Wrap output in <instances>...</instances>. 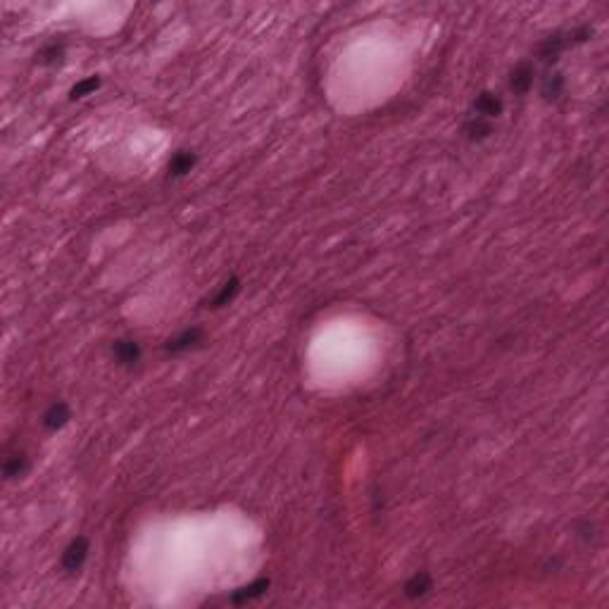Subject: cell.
Returning <instances> with one entry per match:
<instances>
[{
    "label": "cell",
    "mask_w": 609,
    "mask_h": 609,
    "mask_svg": "<svg viewBox=\"0 0 609 609\" xmlns=\"http://www.w3.org/2000/svg\"><path fill=\"white\" fill-rule=\"evenodd\" d=\"M86 557H89V540L84 536H77L63 552V569L67 574H77L84 567Z\"/></svg>",
    "instance_id": "6da1fadb"
},
{
    "label": "cell",
    "mask_w": 609,
    "mask_h": 609,
    "mask_svg": "<svg viewBox=\"0 0 609 609\" xmlns=\"http://www.w3.org/2000/svg\"><path fill=\"white\" fill-rule=\"evenodd\" d=\"M202 343V329L198 326H190V329H183L181 334H176L174 338H169L164 350L171 355H181V353H188V350L198 348Z\"/></svg>",
    "instance_id": "7a4b0ae2"
},
{
    "label": "cell",
    "mask_w": 609,
    "mask_h": 609,
    "mask_svg": "<svg viewBox=\"0 0 609 609\" xmlns=\"http://www.w3.org/2000/svg\"><path fill=\"white\" fill-rule=\"evenodd\" d=\"M72 419V410L67 402H53L51 407H48L46 412H43V426H46L48 431H60L65 428L67 424H70Z\"/></svg>",
    "instance_id": "3957f363"
},
{
    "label": "cell",
    "mask_w": 609,
    "mask_h": 609,
    "mask_svg": "<svg viewBox=\"0 0 609 609\" xmlns=\"http://www.w3.org/2000/svg\"><path fill=\"white\" fill-rule=\"evenodd\" d=\"M473 110H476L478 117H485V119H493V117L502 114L504 110V103L502 98L493 93V91H483V93L476 96V100H473Z\"/></svg>",
    "instance_id": "277c9868"
},
{
    "label": "cell",
    "mask_w": 609,
    "mask_h": 609,
    "mask_svg": "<svg viewBox=\"0 0 609 609\" xmlns=\"http://www.w3.org/2000/svg\"><path fill=\"white\" fill-rule=\"evenodd\" d=\"M569 48V41H567V34H555V36H547V39L538 46V58L543 63H557L559 55Z\"/></svg>",
    "instance_id": "5b68a950"
},
{
    "label": "cell",
    "mask_w": 609,
    "mask_h": 609,
    "mask_svg": "<svg viewBox=\"0 0 609 609\" xmlns=\"http://www.w3.org/2000/svg\"><path fill=\"white\" fill-rule=\"evenodd\" d=\"M112 355L122 367H133L140 360V346L131 338H119L112 346Z\"/></svg>",
    "instance_id": "8992f818"
},
{
    "label": "cell",
    "mask_w": 609,
    "mask_h": 609,
    "mask_svg": "<svg viewBox=\"0 0 609 609\" xmlns=\"http://www.w3.org/2000/svg\"><path fill=\"white\" fill-rule=\"evenodd\" d=\"M533 77H536V72H533V65L531 63H521L514 67L512 77H509V89L514 91V93L524 96L531 91L533 86Z\"/></svg>",
    "instance_id": "52a82bcc"
},
{
    "label": "cell",
    "mask_w": 609,
    "mask_h": 609,
    "mask_svg": "<svg viewBox=\"0 0 609 609\" xmlns=\"http://www.w3.org/2000/svg\"><path fill=\"white\" fill-rule=\"evenodd\" d=\"M431 588H433V581H431L428 571H417L414 576L407 578V583L402 586V593L407 595L410 600H419L424 595H428Z\"/></svg>",
    "instance_id": "ba28073f"
},
{
    "label": "cell",
    "mask_w": 609,
    "mask_h": 609,
    "mask_svg": "<svg viewBox=\"0 0 609 609\" xmlns=\"http://www.w3.org/2000/svg\"><path fill=\"white\" fill-rule=\"evenodd\" d=\"M464 136L473 140V143H481V140L490 138V133H493V124H490V119H485V117H471V119L464 122L462 126Z\"/></svg>",
    "instance_id": "9c48e42d"
},
{
    "label": "cell",
    "mask_w": 609,
    "mask_h": 609,
    "mask_svg": "<svg viewBox=\"0 0 609 609\" xmlns=\"http://www.w3.org/2000/svg\"><path fill=\"white\" fill-rule=\"evenodd\" d=\"M238 293H241V279H238V276H229V279H226L224 284L219 286V291L212 295L210 307H214V310H219V307H224V305L233 303Z\"/></svg>",
    "instance_id": "30bf717a"
},
{
    "label": "cell",
    "mask_w": 609,
    "mask_h": 609,
    "mask_svg": "<svg viewBox=\"0 0 609 609\" xmlns=\"http://www.w3.org/2000/svg\"><path fill=\"white\" fill-rule=\"evenodd\" d=\"M195 164H198V155H195L193 150H179L169 159V176L171 179H181V176H186Z\"/></svg>",
    "instance_id": "8fae6325"
},
{
    "label": "cell",
    "mask_w": 609,
    "mask_h": 609,
    "mask_svg": "<svg viewBox=\"0 0 609 609\" xmlns=\"http://www.w3.org/2000/svg\"><path fill=\"white\" fill-rule=\"evenodd\" d=\"M267 590H269V578H257V581L248 583V586L233 590L231 602H233V605H243V602H250V600L260 598V595H264Z\"/></svg>",
    "instance_id": "7c38bea8"
},
{
    "label": "cell",
    "mask_w": 609,
    "mask_h": 609,
    "mask_svg": "<svg viewBox=\"0 0 609 609\" xmlns=\"http://www.w3.org/2000/svg\"><path fill=\"white\" fill-rule=\"evenodd\" d=\"M540 93H543L545 100H559L564 93V77L559 72H552L547 74V77L543 79V84H540Z\"/></svg>",
    "instance_id": "4fadbf2b"
},
{
    "label": "cell",
    "mask_w": 609,
    "mask_h": 609,
    "mask_svg": "<svg viewBox=\"0 0 609 609\" xmlns=\"http://www.w3.org/2000/svg\"><path fill=\"white\" fill-rule=\"evenodd\" d=\"M27 471H29V457H27V454H22V452L10 454V457L5 459V464H3V476L5 478H20Z\"/></svg>",
    "instance_id": "5bb4252c"
},
{
    "label": "cell",
    "mask_w": 609,
    "mask_h": 609,
    "mask_svg": "<svg viewBox=\"0 0 609 609\" xmlns=\"http://www.w3.org/2000/svg\"><path fill=\"white\" fill-rule=\"evenodd\" d=\"M100 77H89V79H81V81H77L72 86V91H70V98L72 100H81V98H86V96H91V93H96L98 89H100Z\"/></svg>",
    "instance_id": "9a60e30c"
},
{
    "label": "cell",
    "mask_w": 609,
    "mask_h": 609,
    "mask_svg": "<svg viewBox=\"0 0 609 609\" xmlns=\"http://www.w3.org/2000/svg\"><path fill=\"white\" fill-rule=\"evenodd\" d=\"M39 58H41L43 65H58L60 60L65 58V43H63V41H60V43H58V41L48 43V46L41 51Z\"/></svg>",
    "instance_id": "2e32d148"
}]
</instances>
